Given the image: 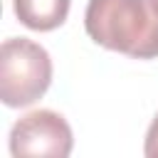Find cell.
Here are the masks:
<instances>
[{
	"label": "cell",
	"mask_w": 158,
	"mask_h": 158,
	"mask_svg": "<svg viewBox=\"0 0 158 158\" xmlns=\"http://www.w3.org/2000/svg\"><path fill=\"white\" fill-rule=\"evenodd\" d=\"M84 27L111 52L133 59L158 57V0H89Z\"/></svg>",
	"instance_id": "obj_1"
},
{
	"label": "cell",
	"mask_w": 158,
	"mask_h": 158,
	"mask_svg": "<svg viewBox=\"0 0 158 158\" xmlns=\"http://www.w3.org/2000/svg\"><path fill=\"white\" fill-rule=\"evenodd\" d=\"M143 153L148 158H158V114L153 116L148 131H146V146H143Z\"/></svg>",
	"instance_id": "obj_5"
},
{
	"label": "cell",
	"mask_w": 158,
	"mask_h": 158,
	"mask_svg": "<svg viewBox=\"0 0 158 158\" xmlns=\"http://www.w3.org/2000/svg\"><path fill=\"white\" fill-rule=\"evenodd\" d=\"M72 128L67 118L52 109H37L20 116L10 128V153L67 158L72 153Z\"/></svg>",
	"instance_id": "obj_3"
},
{
	"label": "cell",
	"mask_w": 158,
	"mask_h": 158,
	"mask_svg": "<svg viewBox=\"0 0 158 158\" xmlns=\"http://www.w3.org/2000/svg\"><path fill=\"white\" fill-rule=\"evenodd\" d=\"M52 84L49 52L27 37H10L0 47V99L10 109L30 106Z\"/></svg>",
	"instance_id": "obj_2"
},
{
	"label": "cell",
	"mask_w": 158,
	"mask_h": 158,
	"mask_svg": "<svg viewBox=\"0 0 158 158\" xmlns=\"http://www.w3.org/2000/svg\"><path fill=\"white\" fill-rule=\"evenodd\" d=\"M72 0H12L17 20L37 32H49L64 25Z\"/></svg>",
	"instance_id": "obj_4"
}]
</instances>
